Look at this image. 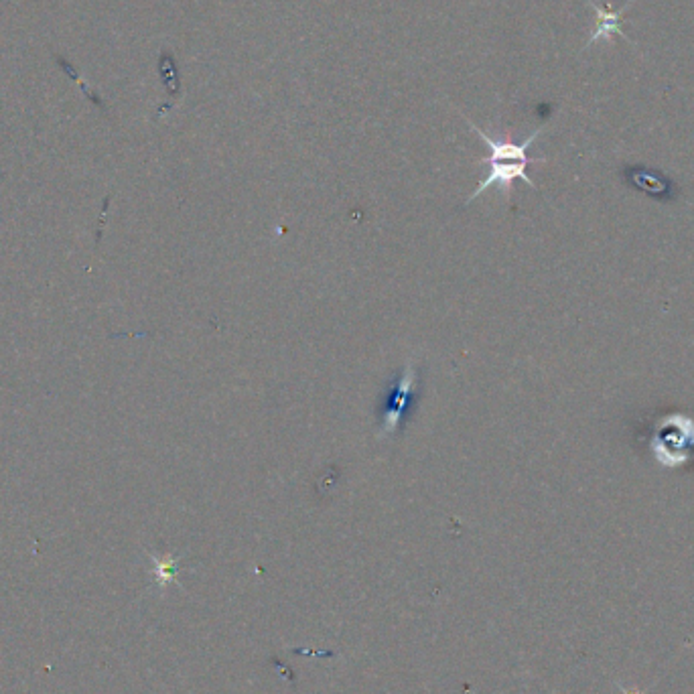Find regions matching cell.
I'll list each match as a JSON object with an SVG mask.
<instances>
[{
	"mask_svg": "<svg viewBox=\"0 0 694 694\" xmlns=\"http://www.w3.org/2000/svg\"><path fill=\"white\" fill-rule=\"evenodd\" d=\"M421 394L419 368L414 362L404 364L400 376L388 386L378 410V437L388 439L400 433L414 400Z\"/></svg>",
	"mask_w": 694,
	"mask_h": 694,
	"instance_id": "1",
	"label": "cell"
},
{
	"mask_svg": "<svg viewBox=\"0 0 694 694\" xmlns=\"http://www.w3.org/2000/svg\"><path fill=\"white\" fill-rule=\"evenodd\" d=\"M694 445V423L688 416L670 414L660 421L650 443L652 453L664 467L684 465Z\"/></svg>",
	"mask_w": 694,
	"mask_h": 694,
	"instance_id": "2",
	"label": "cell"
},
{
	"mask_svg": "<svg viewBox=\"0 0 694 694\" xmlns=\"http://www.w3.org/2000/svg\"><path fill=\"white\" fill-rule=\"evenodd\" d=\"M479 163H481V165H488V167H490V173H488V177H485V179L481 181V185L467 197V203H471L477 195H481L483 191H488V189L494 187V185L500 187L504 193H510L516 179L524 181V183L530 185V187H536L534 181H532V179L528 177V173H526V167H528L530 163H522V161H490V159H485V157H483Z\"/></svg>",
	"mask_w": 694,
	"mask_h": 694,
	"instance_id": "3",
	"label": "cell"
},
{
	"mask_svg": "<svg viewBox=\"0 0 694 694\" xmlns=\"http://www.w3.org/2000/svg\"><path fill=\"white\" fill-rule=\"evenodd\" d=\"M471 124V122H469ZM473 132L481 136V141L488 145L490 149V155L485 157V159H490V161H522V163H544V159H530L528 157V149L532 147V143L538 138V134L542 132V128H538L536 132H532L524 143L516 145L512 138L506 134L504 138H492L485 134L481 128H477L475 124H471Z\"/></svg>",
	"mask_w": 694,
	"mask_h": 694,
	"instance_id": "4",
	"label": "cell"
},
{
	"mask_svg": "<svg viewBox=\"0 0 694 694\" xmlns=\"http://www.w3.org/2000/svg\"><path fill=\"white\" fill-rule=\"evenodd\" d=\"M589 5L595 9L597 13V27H595V33L593 37L589 39V45L601 41V39H609L613 35H621V13L626 11V7H621L619 11H609L605 7H599L597 3H593V0H589Z\"/></svg>",
	"mask_w": 694,
	"mask_h": 694,
	"instance_id": "5",
	"label": "cell"
}]
</instances>
